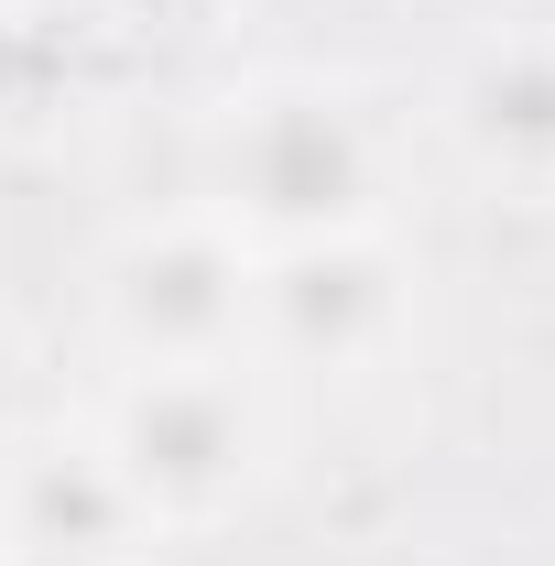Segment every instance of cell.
<instances>
[{
	"label": "cell",
	"instance_id": "1",
	"mask_svg": "<svg viewBox=\"0 0 555 566\" xmlns=\"http://www.w3.org/2000/svg\"><path fill=\"white\" fill-rule=\"evenodd\" d=\"M218 175L229 208L283 240H327V229H370V132L338 87L316 76H273L251 98H229L218 120Z\"/></svg>",
	"mask_w": 555,
	"mask_h": 566
},
{
	"label": "cell",
	"instance_id": "2",
	"mask_svg": "<svg viewBox=\"0 0 555 566\" xmlns=\"http://www.w3.org/2000/svg\"><path fill=\"white\" fill-rule=\"evenodd\" d=\"M98 447L121 458L142 512H218V501L251 491V469H262V403L240 392L229 359H164V370L121 381Z\"/></svg>",
	"mask_w": 555,
	"mask_h": 566
},
{
	"label": "cell",
	"instance_id": "3",
	"mask_svg": "<svg viewBox=\"0 0 555 566\" xmlns=\"http://www.w3.org/2000/svg\"><path fill=\"white\" fill-rule=\"evenodd\" d=\"M251 283L262 273L229 218H164L109 251L98 305H109V338L142 370H164V359H229V338L251 327Z\"/></svg>",
	"mask_w": 555,
	"mask_h": 566
},
{
	"label": "cell",
	"instance_id": "7",
	"mask_svg": "<svg viewBox=\"0 0 555 566\" xmlns=\"http://www.w3.org/2000/svg\"><path fill=\"white\" fill-rule=\"evenodd\" d=\"M0 566H66V556H33V545H11V556H0Z\"/></svg>",
	"mask_w": 555,
	"mask_h": 566
},
{
	"label": "cell",
	"instance_id": "6",
	"mask_svg": "<svg viewBox=\"0 0 555 566\" xmlns=\"http://www.w3.org/2000/svg\"><path fill=\"white\" fill-rule=\"evenodd\" d=\"M447 120L469 142V164L523 186V197H555V44L545 33H512V44H480Z\"/></svg>",
	"mask_w": 555,
	"mask_h": 566
},
{
	"label": "cell",
	"instance_id": "4",
	"mask_svg": "<svg viewBox=\"0 0 555 566\" xmlns=\"http://www.w3.org/2000/svg\"><path fill=\"white\" fill-rule=\"evenodd\" d=\"M251 316L283 359L305 370H348L404 327V273L370 229H327V240H283V262L251 283Z\"/></svg>",
	"mask_w": 555,
	"mask_h": 566
},
{
	"label": "cell",
	"instance_id": "5",
	"mask_svg": "<svg viewBox=\"0 0 555 566\" xmlns=\"http://www.w3.org/2000/svg\"><path fill=\"white\" fill-rule=\"evenodd\" d=\"M142 523H153V512H142V491L121 480V458H109L98 436H44V447H22V469H11V545L66 556V566H109V556H132Z\"/></svg>",
	"mask_w": 555,
	"mask_h": 566
}]
</instances>
